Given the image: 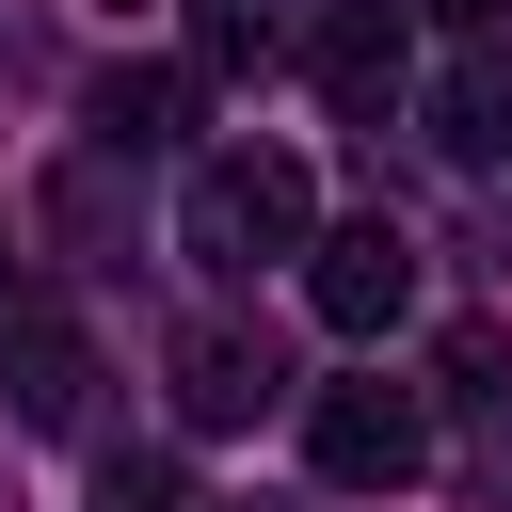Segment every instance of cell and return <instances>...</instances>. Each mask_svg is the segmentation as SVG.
<instances>
[{
	"mask_svg": "<svg viewBox=\"0 0 512 512\" xmlns=\"http://www.w3.org/2000/svg\"><path fill=\"white\" fill-rule=\"evenodd\" d=\"M176 256H192V272L320 256V176H304L288 144H224V160H192V192H176Z\"/></svg>",
	"mask_w": 512,
	"mask_h": 512,
	"instance_id": "6da1fadb",
	"label": "cell"
},
{
	"mask_svg": "<svg viewBox=\"0 0 512 512\" xmlns=\"http://www.w3.org/2000/svg\"><path fill=\"white\" fill-rule=\"evenodd\" d=\"M304 464H320L336 496H400V480L432 464L416 384H320V400H304Z\"/></svg>",
	"mask_w": 512,
	"mask_h": 512,
	"instance_id": "7a4b0ae2",
	"label": "cell"
},
{
	"mask_svg": "<svg viewBox=\"0 0 512 512\" xmlns=\"http://www.w3.org/2000/svg\"><path fill=\"white\" fill-rule=\"evenodd\" d=\"M0 400L32 432H80V400H96V352H80V320L48 288H0Z\"/></svg>",
	"mask_w": 512,
	"mask_h": 512,
	"instance_id": "3957f363",
	"label": "cell"
},
{
	"mask_svg": "<svg viewBox=\"0 0 512 512\" xmlns=\"http://www.w3.org/2000/svg\"><path fill=\"white\" fill-rule=\"evenodd\" d=\"M304 304L336 320V336H384L400 304H416V240L368 208V224H320V256H304Z\"/></svg>",
	"mask_w": 512,
	"mask_h": 512,
	"instance_id": "277c9868",
	"label": "cell"
},
{
	"mask_svg": "<svg viewBox=\"0 0 512 512\" xmlns=\"http://www.w3.org/2000/svg\"><path fill=\"white\" fill-rule=\"evenodd\" d=\"M160 368H176V416H192V432H256V416L288 400V352H272V336H240V320H192Z\"/></svg>",
	"mask_w": 512,
	"mask_h": 512,
	"instance_id": "5b68a950",
	"label": "cell"
},
{
	"mask_svg": "<svg viewBox=\"0 0 512 512\" xmlns=\"http://www.w3.org/2000/svg\"><path fill=\"white\" fill-rule=\"evenodd\" d=\"M304 64H320L336 128H384V112H400V80H416V48H400V16H384V0H336V16L304 32Z\"/></svg>",
	"mask_w": 512,
	"mask_h": 512,
	"instance_id": "8992f818",
	"label": "cell"
},
{
	"mask_svg": "<svg viewBox=\"0 0 512 512\" xmlns=\"http://www.w3.org/2000/svg\"><path fill=\"white\" fill-rule=\"evenodd\" d=\"M432 144L448 160H512V32H464V64L432 80Z\"/></svg>",
	"mask_w": 512,
	"mask_h": 512,
	"instance_id": "52a82bcc",
	"label": "cell"
},
{
	"mask_svg": "<svg viewBox=\"0 0 512 512\" xmlns=\"http://www.w3.org/2000/svg\"><path fill=\"white\" fill-rule=\"evenodd\" d=\"M288 48H304L288 0H192V80H256V64H288Z\"/></svg>",
	"mask_w": 512,
	"mask_h": 512,
	"instance_id": "ba28073f",
	"label": "cell"
},
{
	"mask_svg": "<svg viewBox=\"0 0 512 512\" xmlns=\"http://www.w3.org/2000/svg\"><path fill=\"white\" fill-rule=\"evenodd\" d=\"M176 128H192V64H112V80H96V144L144 160V144H176Z\"/></svg>",
	"mask_w": 512,
	"mask_h": 512,
	"instance_id": "9c48e42d",
	"label": "cell"
},
{
	"mask_svg": "<svg viewBox=\"0 0 512 512\" xmlns=\"http://www.w3.org/2000/svg\"><path fill=\"white\" fill-rule=\"evenodd\" d=\"M432 384H448L464 416H496V400H512V336H496V320H448V336H432Z\"/></svg>",
	"mask_w": 512,
	"mask_h": 512,
	"instance_id": "30bf717a",
	"label": "cell"
},
{
	"mask_svg": "<svg viewBox=\"0 0 512 512\" xmlns=\"http://www.w3.org/2000/svg\"><path fill=\"white\" fill-rule=\"evenodd\" d=\"M432 16H448V32H512V0H432Z\"/></svg>",
	"mask_w": 512,
	"mask_h": 512,
	"instance_id": "8fae6325",
	"label": "cell"
},
{
	"mask_svg": "<svg viewBox=\"0 0 512 512\" xmlns=\"http://www.w3.org/2000/svg\"><path fill=\"white\" fill-rule=\"evenodd\" d=\"M0 288H16V272H0Z\"/></svg>",
	"mask_w": 512,
	"mask_h": 512,
	"instance_id": "7c38bea8",
	"label": "cell"
}]
</instances>
